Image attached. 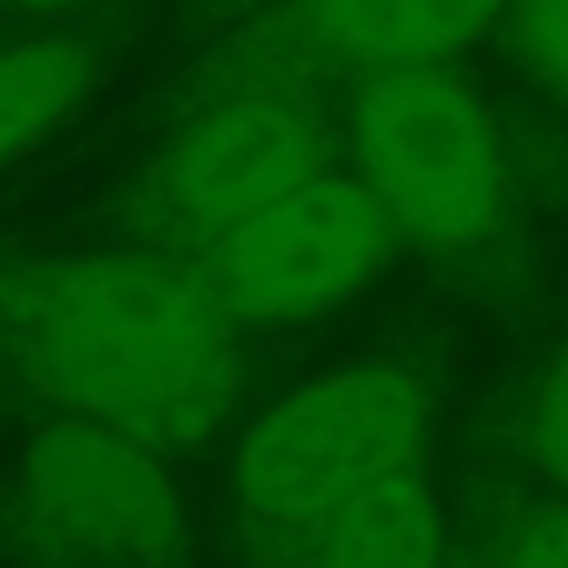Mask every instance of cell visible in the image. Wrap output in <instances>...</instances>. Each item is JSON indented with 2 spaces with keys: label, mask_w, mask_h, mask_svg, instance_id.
Returning <instances> with one entry per match:
<instances>
[{
  "label": "cell",
  "mask_w": 568,
  "mask_h": 568,
  "mask_svg": "<svg viewBox=\"0 0 568 568\" xmlns=\"http://www.w3.org/2000/svg\"><path fill=\"white\" fill-rule=\"evenodd\" d=\"M0 368L151 452L212 440L240 407L229 307L195 267L140 251L0 262Z\"/></svg>",
  "instance_id": "1"
},
{
  "label": "cell",
  "mask_w": 568,
  "mask_h": 568,
  "mask_svg": "<svg viewBox=\"0 0 568 568\" xmlns=\"http://www.w3.org/2000/svg\"><path fill=\"white\" fill-rule=\"evenodd\" d=\"M318 173H329V134L318 118L273 95H240L179 129L151 168V201L195 245H206Z\"/></svg>",
  "instance_id": "6"
},
{
  "label": "cell",
  "mask_w": 568,
  "mask_h": 568,
  "mask_svg": "<svg viewBox=\"0 0 568 568\" xmlns=\"http://www.w3.org/2000/svg\"><path fill=\"white\" fill-rule=\"evenodd\" d=\"M513 23L529 73L568 95V0H513Z\"/></svg>",
  "instance_id": "11"
},
{
  "label": "cell",
  "mask_w": 568,
  "mask_h": 568,
  "mask_svg": "<svg viewBox=\"0 0 568 568\" xmlns=\"http://www.w3.org/2000/svg\"><path fill=\"white\" fill-rule=\"evenodd\" d=\"M95 7V0H0V23H18V29H45L62 23L73 12Z\"/></svg>",
  "instance_id": "13"
},
{
  "label": "cell",
  "mask_w": 568,
  "mask_h": 568,
  "mask_svg": "<svg viewBox=\"0 0 568 568\" xmlns=\"http://www.w3.org/2000/svg\"><path fill=\"white\" fill-rule=\"evenodd\" d=\"M357 179L374 190L402 240L468 251L496 234L507 206V162L474 90L440 68L374 73L357 118Z\"/></svg>",
  "instance_id": "4"
},
{
  "label": "cell",
  "mask_w": 568,
  "mask_h": 568,
  "mask_svg": "<svg viewBox=\"0 0 568 568\" xmlns=\"http://www.w3.org/2000/svg\"><path fill=\"white\" fill-rule=\"evenodd\" d=\"M524 446H529L535 468L568 496V352L540 374V385H535V396H529Z\"/></svg>",
  "instance_id": "10"
},
{
  "label": "cell",
  "mask_w": 568,
  "mask_h": 568,
  "mask_svg": "<svg viewBox=\"0 0 568 568\" xmlns=\"http://www.w3.org/2000/svg\"><path fill=\"white\" fill-rule=\"evenodd\" d=\"M0 535L29 568H184L195 529L162 457L101 424L51 418L0 490Z\"/></svg>",
  "instance_id": "3"
},
{
  "label": "cell",
  "mask_w": 568,
  "mask_h": 568,
  "mask_svg": "<svg viewBox=\"0 0 568 568\" xmlns=\"http://www.w3.org/2000/svg\"><path fill=\"white\" fill-rule=\"evenodd\" d=\"M396 223L352 173H318L296 195L195 245V273L234 324H307L379 278Z\"/></svg>",
  "instance_id": "5"
},
{
  "label": "cell",
  "mask_w": 568,
  "mask_h": 568,
  "mask_svg": "<svg viewBox=\"0 0 568 568\" xmlns=\"http://www.w3.org/2000/svg\"><path fill=\"white\" fill-rule=\"evenodd\" d=\"M501 12L513 0H307V34L368 73L440 68Z\"/></svg>",
  "instance_id": "7"
},
{
  "label": "cell",
  "mask_w": 568,
  "mask_h": 568,
  "mask_svg": "<svg viewBox=\"0 0 568 568\" xmlns=\"http://www.w3.org/2000/svg\"><path fill=\"white\" fill-rule=\"evenodd\" d=\"M95 62L84 40L68 34H0V168L45 145L90 95Z\"/></svg>",
  "instance_id": "9"
},
{
  "label": "cell",
  "mask_w": 568,
  "mask_h": 568,
  "mask_svg": "<svg viewBox=\"0 0 568 568\" xmlns=\"http://www.w3.org/2000/svg\"><path fill=\"white\" fill-rule=\"evenodd\" d=\"M429 396L407 368L324 374L256 413L234 452V501L256 535L318 529L368 485L418 468Z\"/></svg>",
  "instance_id": "2"
},
{
  "label": "cell",
  "mask_w": 568,
  "mask_h": 568,
  "mask_svg": "<svg viewBox=\"0 0 568 568\" xmlns=\"http://www.w3.org/2000/svg\"><path fill=\"white\" fill-rule=\"evenodd\" d=\"M313 535L307 568H440L446 524L424 468H402L346 507H335Z\"/></svg>",
  "instance_id": "8"
},
{
  "label": "cell",
  "mask_w": 568,
  "mask_h": 568,
  "mask_svg": "<svg viewBox=\"0 0 568 568\" xmlns=\"http://www.w3.org/2000/svg\"><path fill=\"white\" fill-rule=\"evenodd\" d=\"M496 568H568V496L518 513L496 546Z\"/></svg>",
  "instance_id": "12"
}]
</instances>
